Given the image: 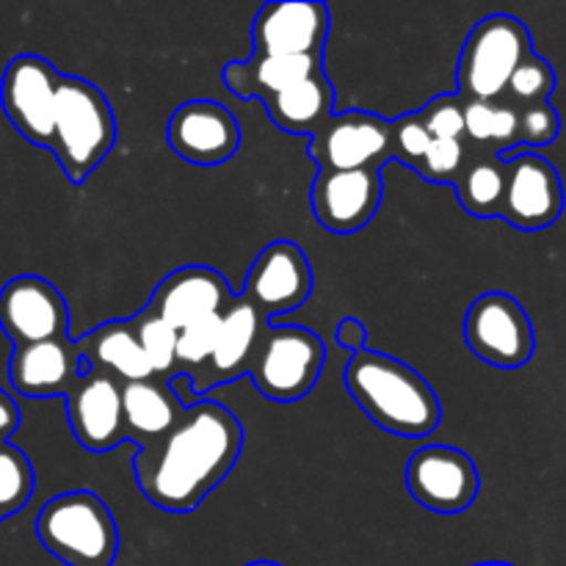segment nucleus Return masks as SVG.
Returning a JSON list of instances; mask_svg holds the SVG:
<instances>
[{
  "mask_svg": "<svg viewBox=\"0 0 566 566\" xmlns=\"http://www.w3.org/2000/svg\"><path fill=\"white\" fill-rule=\"evenodd\" d=\"M243 448V429L221 403L182 409L169 434L138 448L136 481L153 506L188 514L230 475Z\"/></svg>",
  "mask_w": 566,
  "mask_h": 566,
  "instance_id": "f257e3e1",
  "label": "nucleus"
},
{
  "mask_svg": "<svg viewBox=\"0 0 566 566\" xmlns=\"http://www.w3.org/2000/svg\"><path fill=\"white\" fill-rule=\"evenodd\" d=\"M343 385L379 429L396 437L420 440L442 420V403L434 387L418 370L381 352L363 348L352 354L343 370Z\"/></svg>",
  "mask_w": 566,
  "mask_h": 566,
  "instance_id": "f03ea898",
  "label": "nucleus"
},
{
  "mask_svg": "<svg viewBox=\"0 0 566 566\" xmlns=\"http://www.w3.org/2000/svg\"><path fill=\"white\" fill-rule=\"evenodd\" d=\"M116 119L105 94L86 77L61 75L59 108L50 153L66 180L81 186L114 149Z\"/></svg>",
  "mask_w": 566,
  "mask_h": 566,
  "instance_id": "7ed1b4c3",
  "label": "nucleus"
},
{
  "mask_svg": "<svg viewBox=\"0 0 566 566\" xmlns=\"http://www.w3.org/2000/svg\"><path fill=\"white\" fill-rule=\"evenodd\" d=\"M36 536L44 551L66 566H114L119 556L114 514L86 490L44 503L36 514Z\"/></svg>",
  "mask_w": 566,
  "mask_h": 566,
  "instance_id": "20e7f679",
  "label": "nucleus"
},
{
  "mask_svg": "<svg viewBox=\"0 0 566 566\" xmlns=\"http://www.w3.org/2000/svg\"><path fill=\"white\" fill-rule=\"evenodd\" d=\"M531 53H534V48H531V33L517 17H484L470 31L462 55H459V97L479 99V103H497L506 94L514 72L520 70V64Z\"/></svg>",
  "mask_w": 566,
  "mask_h": 566,
  "instance_id": "39448f33",
  "label": "nucleus"
},
{
  "mask_svg": "<svg viewBox=\"0 0 566 566\" xmlns=\"http://www.w3.org/2000/svg\"><path fill=\"white\" fill-rule=\"evenodd\" d=\"M324 368V343L304 326H265L249 379L269 401L293 403L307 396Z\"/></svg>",
  "mask_w": 566,
  "mask_h": 566,
  "instance_id": "423d86ee",
  "label": "nucleus"
},
{
  "mask_svg": "<svg viewBox=\"0 0 566 566\" xmlns=\"http://www.w3.org/2000/svg\"><path fill=\"white\" fill-rule=\"evenodd\" d=\"M61 75L42 55H17L0 81V105L14 130L36 147L53 144Z\"/></svg>",
  "mask_w": 566,
  "mask_h": 566,
  "instance_id": "0eeeda50",
  "label": "nucleus"
},
{
  "mask_svg": "<svg viewBox=\"0 0 566 566\" xmlns=\"http://www.w3.org/2000/svg\"><path fill=\"white\" fill-rule=\"evenodd\" d=\"M464 340L470 352L495 368H523L534 357V324L509 293H484L464 315Z\"/></svg>",
  "mask_w": 566,
  "mask_h": 566,
  "instance_id": "6e6552de",
  "label": "nucleus"
},
{
  "mask_svg": "<svg viewBox=\"0 0 566 566\" xmlns=\"http://www.w3.org/2000/svg\"><path fill=\"white\" fill-rule=\"evenodd\" d=\"M310 155L321 171H379L392 160V122L365 111L335 114L313 133Z\"/></svg>",
  "mask_w": 566,
  "mask_h": 566,
  "instance_id": "1a4fd4ad",
  "label": "nucleus"
},
{
  "mask_svg": "<svg viewBox=\"0 0 566 566\" xmlns=\"http://www.w3.org/2000/svg\"><path fill=\"white\" fill-rule=\"evenodd\" d=\"M479 470L468 453L448 446H426L409 457L407 490L434 514H462L479 497Z\"/></svg>",
  "mask_w": 566,
  "mask_h": 566,
  "instance_id": "9d476101",
  "label": "nucleus"
},
{
  "mask_svg": "<svg viewBox=\"0 0 566 566\" xmlns=\"http://www.w3.org/2000/svg\"><path fill=\"white\" fill-rule=\"evenodd\" d=\"M0 329L14 348L61 340L70 329V307L53 282L42 276H14L0 291Z\"/></svg>",
  "mask_w": 566,
  "mask_h": 566,
  "instance_id": "9b49d317",
  "label": "nucleus"
},
{
  "mask_svg": "<svg viewBox=\"0 0 566 566\" xmlns=\"http://www.w3.org/2000/svg\"><path fill=\"white\" fill-rule=\"evenodd\" d=\"M564 213V186L556 166L536 153H517L506 158V197L501 219L514 230H547Z\"/></svg>",
  "mask_w": 566,
  "mask_h": 566,
  "instance_id": "f8f14e48",
  "label": "nucleus"
},
{
  "mask_svg": "<svg viewBox=\"0 0 566 566\" xmlns=\"http://www.w3.org/2000/svg\"><path fill=\"white\" fill-rule=\"evenodd\" d=\"M66 418L77 446L92 453H108L127 440L122 381L103 370H83L66 392Z\"/></svg>",
  "mask_w": 566,
  "mask_h": 566,
  "instance_id": "ddd939ff",
  "label": "nucleus"
},
{
  "mask_svg": "<svg viewBox=\"0 0 566 566\" xmlns=\"http://www.w3.org/2000/svg\"><path fill=\"white\" fill-rule=\"evenodd\" d=\"M166 144L188 164L219 166L241 147V127L230 108L216 99H191L166 122Z\"/></svg>",
  "mask_w": 566,
  "mask_h": 566,
  "instance_id": "4468645a",
  "label": "nucleus"
},
{
  "mask_svg": "<svg viewBox=\"0 0 566 566\" xmlns=\"http://www.w3.org/2000/svg\"><path fill=\"white\" fill-rule=\"evenodd\" d=\"M313 293V269L293 241H274L254 258L243 296L265 315L293 313Z\"/></svg>",
  "mask_w": 566,
  "mask_h": 566,
  "instance_id": "2eb2a0df",
  "label": "nucleus"
},
{
  "mask_svg": "<svg viewBox=\"0 0 566 566\" xmlns=\"http://www.w3.org/2000/svg\"><path fill=\"white\" fill-rule=\"evenodd\" d=\"M329 33V9L307 0L265 3L252 25L254 55H321Z\"/></svg>",
  "mask_w": 566,
  "mask_h": 566,
  "instance_id": "dca6fc26",
  "label": "nucleus"
},
{
  "mask_svg": "<svg viewBox=\"0 0 566 566\" xmlns=\"http://www.w3.org/2000/svg\"><path fill=\"white\" fill-rule=\"evenodd\" d=\"M235 302L230 282L208 265L177 269L155 287L147 307L177 332L205 318H219Z\"/></svg>",
  "mask_w": 566,
  "mask_h": 566,
  "instance_id": "f3484780",
  "label": "nucleus"
},
{
  "mask_svg": "<svg viewBox=\"0 0 566 566\" xmlns=\"http://www.w3.org/2000/svg\"><path fill=\"white\" fill-rule=\"evenodd\" d=\"M381 205V177L374 169L321 171L313 182V213L324 230L352 235L368 227Z\"/></svg>",
  "mask_w": 566,
  "mask_h": 566,
  "instance_id": "a211bd4d",
  "label": "nucleus"
},
{
  "mask_svg": "<svg viewBox=\"0 0 566 566\" xmlns=\"http://www.w3.org/2000/svg\"><path fill=\"white\" fill-rule=\"evenodd\" d=\"M265 326H269L265 324V315L247 296H238L230 304V310L221 315V329L213 357L208 359L202 370L188 376L193 392L202 396V392H210L213 387L238 379L241 374H249V365H252Z\"/></svg>",
  "mask_w": 566,
  "mask_h": 566,
  "instance_id": "6ab92c4d",
  "label": "nucleus"
},
{
  "mask_svg": "<svg viewBox=\"0 0 566 566\" xmlns=\"http://www.w3.org/2000/svg\"><path fill=\"white\" fill-rule=\"evenodd\" d=\"M81 343L70 337L14 348L9 359V381L20 396L44 401L66 396L83 376Z\"/></svg>",
  "mask_w": 566,
  "mask_h": 566,
  "instance_id": "aec40b11",
  "label": "nucleus"
},
{
  "mask_svg": "<svg viewBox=\"0 0 566 566\" xmlns=\"http://www.w3.org/2000/svg\"><path fill=\"white\" fill-rule=\"evenodd\" d=\"M321 55H249L224 66V86L235 97L269 99L307 77L318 75Z\"/></svg>",
  "mask_w": 566,
  "mask_h": 566,
  "instance_id": "412c9836",
  "label": "nucleus"
},
{
  "mask_svg": "<svg viewBox=\"0 0 566 566\" xmlns=\"http://www.w3.org/2000/svg\"><path fill=\"white\" fill-rule=\"evenodd\" d=\"M81 352L83 368L103 370V374L119 379L122 385L153 379V368H149L133 321H108V324L97 326L92 335L81 340Z\"/></svg>",
  "mask_w": 566,
  "mask_h": 566,
  "instance_id": "4be33fe9",
  "label": "nucleus"
},
{
  "mask_svg": "<svg viewBox=\"0 0 566 566\" xmlns=\"http://www.w3.org/2000/svg\"><path fill=\"white\" fill-rule=\"evenodd\" d=\"M122 403H125L127 437L138 448L169 434L182 415V407L171 387L155 376L122 385Z\"/></svg>",
  "mask_w": 566,
  "mask_h": 566,
  "instance_id": "5701e85b",
  "label": "nucleus"
},
{
  "mask_svg": "<svg viewBox=\"0 0 566 566\" xmlns=\"http://www.w3.org/2000/svg\"><path fill=\"white\" fill-rule=\"evenodd\" d=\"M335 108V88L324 72L265 99L271 122L291 136H313Z\"/></svg>",
  "mask_w": 566,
  "mask_h": 566,
  "instance_id": "b1692460",
  "label": "nucleus"
},
{
  "mask_svg": "<svg viewBox=\"0 0 566 566\" xmlns=\"http://www.w3.org/2000/svg\"><path fill=\"white\" fill-rule=\"evenodd\" d=\"M457 199L475 219H495L506 197V160L495 153L479 155L457 180Z\"/></svg>",
  "mask_w": 566,
  "mask_h": 566,
  "instance_id": "393cba45",
  "label": "nucleus"
},
{
  "mask_svg": "<svg viewBox=\"0 0 566 566\" xmlns=\"http://www.w3.org/2000/svg\"><path fill=\"white\" fill-rule=\"evenodd\" d=\"M464 136L506 160L520 149V108L512 103L464 99Z\"/></svg>",
  "mask_w": 566,
  "mask_h": 566,
  "instance_id": "a878e982",
  "label": "nucleus"
},
{
  "mask_svg": "<svg viewBox=\"0 0 566 566\" xmlns=\"http://www.w3.org/2000/svg\"><path fill=\"white\" fill-rule=\"evenodd\" d=\"M136 324V335L142 340L147 363L153 368L155 379H169V374H177V329L166 324L158 313L144 307L142 313L133 318Z\"/></svg>",
  "mask_w": 566,
  "mask_h": 566,
  "instance_id": "bb28decb",
  "label": "nucleus"
},
{
  "mask_svg": "<svg viewBox=\"0 0 566 566\" xmlns=\"http://www.w3.org/2000/svg\"><path fill=\"white\" fill-rule=\"evenodd\" d=\"M33 495V468L25 453L11 442L0 446V517L25 509Z\"/></svg>",
  "mask_w": 566,
  "mask_h": 566,
  "instance_id": "cd10ccee",
  "label": "nucleus"
},
{
  "mask_svg": "<svg viewBox=\"0 0 566 566\" xmlns=\"http://www.w3.org/2000/svg\"><path fill=\"white\" fill-rule=\"evenodd\" d=\"M221 315L219 318H205L197 324L177 332V374L193 376L208 365L213 357L216 340H219Z\"/></svg>",
  "mask_w": 566,
  "mask_h": 566,
  "instance_id": "c85d7f7f",
  "label": "nucleus"
},
{
  "mask_svg": "<svg viewBox=\"0 0 566 566\" xmlns=\"http://www.w3.org/2000/svg\"><path fill=\"white\" fill-rule=\"evenodd\" d=\"M553 88H556V72H553V66L547 64L542 55L531 53L528 59L520 64V70L514 72L506 94L514 99V103L528 108V105L551 103Z\"/></svg>",
  "mask_w": 566,
  "mask_h": 566,
  "instance_id": "c756f323",
  "label": "nucleus"
},
{
  "mask_svg": "<svg viewBox=\"0 0 566 566\" xmlns=\"http://www.w3.org/2000/svg\"><path fill=\"white\" fill-rule=\"evenodd\" d=\"M468 166V153L459 138H434L426 158L418 164V175L426 177L429 182H451L457 186L459 175Z\"/></svg>",
  "mask_w": 566,
  "mask_h": 566,
  "instance_id": "7c9ffc66",
  "label": "nucleus"
},
{
  "mask_svg": "<svg viewBox=\"0 0 566 566\" xmlns=\"http://www.w3.org/2000/svg\"><path fill=\"white\" fill-rule=\"evenodd\" d=\"M434 144L431 133L426 130L420 114H407L392 122V158L418 169L420 160L426 158L429 147Z\"/></svg>",
  "mask_w": 566,
  "mask_h": 566,
  "instance_id": "2f4dec72",
  "label": "nucleus"
},
{
  "mask_svg": "<svg viewBox=\"0 0 566 566\" xmlns=\"http://www.w3.org/2000/svg\"><path fill=\"white\" fill-rule=\"evenodd\" d=\"M562 133V116L553 108L551 103L528 105V108H520V149L525 147H545L553 144ZM514 153V155H517ZM512 158V155H509Z\"/></svg>",
  "mask_w": 566,
  "mask_h": 566,
  "instance_id": "473e14b6",
  "label": "nucleus"
},
{
  "mask_svg": "<svg viewBox=\"0 0 566 566\" xmlns=\"http://www.w3.org/2000/svg\"><path fill=\"white\" fill-rule=\"evenodd\" d=\"M423 119L426 130L431 138H459L464 136V97L459 94H446V97H434L423 111H418Z\"/></svg>",
  "mask_w": 566,
  "mask_h": 566,
  "instance_id": "72a5a7b5",
  "label": "nucleus"
},
{
  "mask_svg": "<svg viewBox=\"0 0 566 566\" xmlns=\"http://www.w3.org/2000/svg\"><path fill=\"white\" fill-rule=\"evenodd\" d=\"M20 429V407L6 390H0V446Z\"/></svg>",
  "mask_w": 566,
  "mask_h": 566,
  "instance_id": "f704fd0d",
  "label": "nucleus"
},
{
  "mask_svg": "<svg viewBox=\"0 0 566 566\" xmlns=\"http://www.w3.org/2000/svg\"><path fill=\"white\" fill-rule=\"evenodd\" d=\"M337 343H340V348H346V352L352 354L363 352V343H365L363 324L354 318H343L340 326H337Z\"/></svg>",
  "mask_w": 566,
  "mask_h": 566,
  "instance_id": "c9c22d12",
  "label": "nucleus"
},
{
  "mask_svg": "<svg viewBox=\"0 0 566 566\" xmlns=\"http://www.w3.org/2000/svg\"><path fill=\"white\" fill-rule=\"evenodd\" d=\"M247 566H282V564H274V562H252V564H247Z\"/></svg>",
  "mask_w": 566,
  "mask_h": 566,
  "instance_id": "e433bc0d",
  "label": "nucleus"
},
{
  "mask_svg": "<svg viewBox=\"0 0 566 566\" xmlns=\"http://www.w3.org/2000/svg\"><path fill=\"white\" fill-rule=\"evenodd\" d=\"M479 566H509V564H479Z\"/></svg>",
  "mask_w": 566,
  "mask_h": 566,
  "instance_id": "4c0bfd02",
  "label": "nucleus"
},
{
  "mask_svg": "<svg viewBox=\"0 0 566 566\" xmlns=\"http://www.w3.org/2000/svg\"><path fill=\"white\" fill-rule=\"evenodd\" d=\"M0 523H3V517H0Z\"/></svg>",
  "mask_w": 566,
  "mask_h": 566,
  "instance_id": "58836bf2",
  "label": "nucleus"
}]
</instances>
